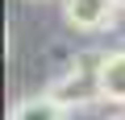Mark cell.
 Masks as SVG:
<instances>
[{
  "instance_id": "1",
  "label": "cell",
  "mask_w": 125,
  "mask_h": 120,
  "mask_svg": "<svg viewBox=\"0 0 125 120\" xmlns=\"http://www.w3.org/2000/svg\"><path fill=\"white\" fill-rule=\"evenodd\" d=\"M100 62H104V50H83L75 54V66L67 75H58L46 91L62 104V108H88L92 99H100Z\"/></svg>"
},
{
  "instance_id": "2",
  "label": "cell",
  "mask_w": 125,
  "mask_h": 120,
  "mask_svg": "<svg viewBox=\"0 0 125 120\" xmlns=\"http://www.w3.org/2000/svg\"><path fill=\"white\" fill-rule=\"evenodd\" d=\"M117 4L113 0H62V21L79 33H100L117 25Z\"/></svg>"
},
{
  "instance_id": "3",
  "label": "cell",
  "mask_w": 125,
  "mask_h": 120,
  "mask_svg": "<svg viewBox=\"0 0 125 120\" xmlns=\"http://www.w3.org/2000/svg\"><path fill=\"white\" fill-rule=\"evenodd\" d=\"M100 99L125 108V46L108 50L104 62H100Z\"/></svg>"
},
{
  "instance_id": "4",
  "label": "cell",
  "mask_w": 125,
  "mask_h": 120,
  "mask_svg": "<svg viewBox=\"0 0 125 120\" xmlns=\"http://www.w3.org/2000/svg\"><path fill=\"white\" fill-rule=\"evenodd\" d=\"M9 120H67V108H62L50 91H38V95H25L13 104Z\"/></svg>"
},
{
  "instance_id": "5",
  "label": "cell",
  "mask_w": 125,
  "mask_h": 120,
  "mask_svg": "<svg viewBox=\"0 0 125 120\" xmlns=\"http://www.w3.org/2000/svg\"><path fill=\"white\" fill-rule=\"evenodd\" d=\"M113 4H117V8H125V0H113Z\"/></svg>"
},
{
  "instance_id": "6",
  "label": "cell",
  "mask_w": 125,
  "mask_h": 120,
  "mask_svg": "<svg viewBox=\"0 0 125 120\" xmlns=\"http://www.w3.org/2000/svg\"><path fill=\"white\" fill-rule=\"evenodd\" d=\"M104 120H125V116H104Z\"/></svg>"
}]
</instances>
